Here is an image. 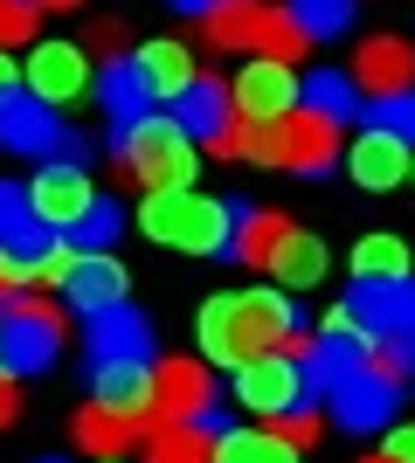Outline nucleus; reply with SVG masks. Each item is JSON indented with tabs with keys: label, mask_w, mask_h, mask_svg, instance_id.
<instances>
[{
	"label": "nucleus",
	"mask_w": 415,
	"mask_h": 463,
	"mask_svg": "<svg viewBox=\"0 0 415 463\" xmlns=\"http://www.w3.org/2000/svg\"><path fill=\"white\" fill-rule=\"evenodd\" d=\"M111 159H118V180L125 187H194V166H201V138L180 125L174 111H146L132 125L111 132Z\"/></svg>",
	"instance_id": "nucleus-1"
},
{
	"label": "nucleus",
	"mask_w": 415,
	"mask_h": 463,
	"mask_svg": "<svg viewBox=\"0 0 415 463\" xmlns=\"http://www.w3.org/2000/svg\"><path fill=\"white\" fill-rule=\"evenodd\" d=\"M138 229L153 242H166V250H187V256H229L236 201H215V194H194V187H159L138 201Z\"/></svg>",
	"instance_id": "nucleus-2"
},
{
	"label": "nucleus",
	"mask_w": 415,
	"mask_h": 463,
	"mask_svg": "<svg viewBox=\"0 0 415 463\" xmlns=\"http://www.w3.org/2000/svg\"><path fill=\"white\" fill-rule=\"evenodd\" d=\"M201 42L208 49H242V56H277V62H297L312 56V28L277 7V0H222L215 14H201Z\"/></svg>",
	"instance_id": "nucleus-3"
},
{
	"label": "nucleus",
	"mask_w": 415,
	"mask_h": 463,
	"mask_svg": "<svg viewBox=\"0 0 415 463\" xmlns=\"http://www.w3.org/2000/svg\"><path fill=\"white\" fill-rule=\"evenodd\" d=\"M0 311H7V326H0V367L14 381L21 373H42L62 353V305H49L35 284H21Z\"/></svg>",
	"instance_id": "nucleus-4"
},
{
	"label": "nucleus",
	"mask_w": 415,
	"mask_h": 463,
	"mask_svg": "<svg viewBox=\"0 0 415 463\" xmlns=\"http://www.w3.org/2000/svg\"><path fill=\"white\" fill-rule=\"evenodd\" d=\"M21 83H28L42 104L70 111V104H83V90H98V70H90V49H83V42H28Z\"/></svg>",
	"instance_id": "nucleus-5"
},
{
	"label": "nucleus",
	"mask_w": 415,
	"mask_h": 463,
	"mask_svg": "<svg viewBox=\"0 0 415 463\" xmlns=\"http://www.w3.org/2000/svg\"><path fill=\"white\" fill-rule=\"evenodd\" d=\"M153 408L159 422H215L222 415V387L208 373V360H159L153 367Z\"/></svg>",
	"instance_id": "nucleus-6"
},
{
	"label": "nucleus",
	"mask_w": 415,
	"mask_h": 463,
	"mask_svg": "<svg viewBox=\"0 0 415 463\" xmlns=\"http://www.w3.org/2000/svg\"><path fill=\"white\" fill-rule=\"evenodd\" d=\"M70 146V125L56 118V104H42L28 83L0 97V153H21V159H56Z\"/></svg>",
	"instance_id": "nucleus-7"
},
{
	"label": "nucleus",
	"mask_w": 415,
	"mask_h": 463,
	"mask_svg": "<svg viewBox=\"0 0 415 463\" xmlns=\"http://www.w3.org/2000/svg\"><path fill=\"white\" fill-rule=\"evenodd\" d=\"M236 402L250 415H284V408L312 402V381H305V360L297 353H257L250 367H236Z\"/></svg>",
	"instance_id": "nucleus-8"
},
{
	"label": "nucleus",
	"mask_w": 415,
	"mask_h": 463,
	"mask_svg": "<svg viewBox=\"0 0 415 463\" xmlns=\"http://www.w3.org/2000/svg\"><path fill=\"white\" fill-rule=\"evenodd\" d=\"M28 208L49 222V229H77L83 214L98 208V187H90V166L83 159H42V174L28 180Z\"/></svg>",
	"instance_id": "nucleus-9"
},
{
	"label": "nucleus",
	"mask_w": 415,
	"mask_h": 463,
	"mask_svg": "<svg viewBox=\"0 0 415 463\" xmlns=\"http://www.w3.org/2000/svg\"><path fill=\"white\" fill-rule=\"evenodd\" d=\"M236 90V111L242 118H263V125H284V118L305 104V83H297L291 62H277V56H250L242 62V77L229 83Z\"/></svg>",
	"instance_id": "nucleus-10"
},
{
	"label": "nucleus",
	"mask_w": 415,
	"mask_h": 463,
	"mask_svg": "<svg viewBox=\"0 0 415 463\" xmlns=\"http://www.w3.org/2000/svg\"><path fill=\"white\" fill-rule=\"evenodd\" d=\"M263 353L257 326H250V311H242V290H222L201 305V360L208 367H250Z\"/></svg>",
	"instance_id": "nucleus-11"
},
{
	"label": "nucleus",
	"mask_w": 415,
	"mask_h": 463,
	"mask_svg": "<svg viewBox=\"0 0 415 463\" xmlns=\"http://www.w3.org/2000/svg\"><path fill=\"white\" fill-rule=\"evenodd\" d=\"M401 394H409V387H395L388 373H374V367H360V373H346V381L325 394V408H333L339 429L367 436V429H388V422H395V402H401Z\"/></svg>",
	"instance_id": "nucleus-12"
},
{
	"label": "nucleus",
	"mask_w": 415,
	"mask_h": 463,
	"mask_svg": "<svg viewBox=\"0 0 415 463\" xmlns=\"http://www.w3.org/2000/svg\"><path fill=\"white\" fill-rule=\"evenodd\" d=\"M409 166H415V138L388 132V125H360V138L346 146V174H354L367 194L401 187V180H409Z\"/></svg>",
	"instance_id": "nucleus-13"
},
{
	"label": "nucleus",
	"mask_w": 415,
	"mask_h": 463,
	"mask_svg": "<svg viewBox=\"0 0 415 463\" xmlns=\"http://www.w3.org/2000/svg\"><path fill=\"white\" fill-rule=\"evenodd\" d=\"M174 118L201 138V146H208V153H222V138L236 132V118H242V111H236V90H229L222 77H208V70H201V77L174 97Z\"/></svg>",
	"instance_id": "nucleus-14"
},
{
	"label": "nucleus",
	"mask_w": 415,
	"mask_h": 463,
	"mask_svg": "<svg viewBox=\"0 0 415 463\" xmlns=\"http://www.w3.org/2000/svg\"><path fill=\"white\" fill-rule=\"evenodd\" d=\"M339 159V125L325 111H291L284 125H277V166H291V174H325Z\"/></svg>",
	"instance_id": "nucleus-15"
},
{
	"label": "nucleus",
	"mask_w": 415,
	"mask_h": 463,
	"mask_svg": "<svg viewBox=\"0 0 415 463\" xmlns=\"http://www.w3.org/2000/svg\"><path fill=\"white\" fill-rule=\"evenodd\" d=\"M346 70H354V83L367 97H395V90H415V49L401 35H367L354 49V62H346Z\"/></svg>",
	"instance_id": "nucleus-16"
},
{
	"label": "nucleus",
	"mask_w": 415,
	"mask_h": 463,
	"mask_svg": "<svg viewBox=\"0 0 415 463\" xmlns=\"http://www.w3.org/2000/svg\"><path fill=\"white\" fill-rule=\"evenodd\" d=\"M346 305L360 311V326L374 339H415V277H395V284H354Z\"/></svg>",
	"instance_id": "nucleus-17"
},
{
	"label": "nucleus",
	"mask_w": 415,
	"mask_h": 463,
	"mask_svg": "<svg viewBox=\"0 0 415 463\" xmlns=\"http://www.w3.org/2000/svg\"><path fill=\"white\" fill-rule=\"evenodd\" d=\"M104 104V111H111V132H118V125H132V118H146L159 104L153 97V83H146V70H138V56H111L98 70V90H90Z\"/></svg>",
	"instance_id": "nucleus-18"
},
{
	"label": "nucleus",
	"mask_w": 415,
	"mask_h": 463,
	"mask_svg": "<svg viewBox=\"0 0 415 463\" xmlns=\"http://www.w3.org/2000/svg\"><path fill=\"white\" fill-rule=\"evenodd\" d=\"M62 290H70V305H77L83 318H98V311L125 305V270H118V256H111V250H83Z\"/></svg>",
	"instance_id": "nucleus-19"
},
{
	"label": "nucleus",
	"mask_w": 415,
	"mask_h": 463,
	"mask_svg": "<svg viewBox=\"0 0 415 463\" xmlns=\"http://www.w3.org/2000/svg\"><path fill=\"white\" fill-rule=\"evenodd\" d=\"M98 402H104V408H125V415H138L146 429H159L153 367H146V360H98Z\"/></svg>",
	"instance_id": "nucleus-20"
},
{
	"label": "nucleus",
	"mask_w": 415,
	"mask_h": 463,
	"mask_svg": "<svg viewBox=\"0 0 415 463\" xmlns=\"http://www.w3.org/2000/svg\"><path fill=\"white\" fill-rule=\"evenodd\" d=\"M153 429L138 422V415H125V408H104V402H90V408H77V443L90 449V457H125L132 443H146Z\"/></svg>",
	"instance_id": "nucleus-21"
},
{
	"label": "nucleus",
	"mask_w": 415,
	"mask_h": 463,
	"mask_svg": "<svg viewBox=\"0 0 415 463\" xmlns=\"http://www.w3.org/2000/svg\"><path fill=\"white\" fill-rule=\"evenodd\" d=\"M284 229H291V214L277 208H242L236 201V242H229V263H242V270H270L277 242H284Z\"/></svg>",
	"instance_id": "nucleus-22"
},
{
	"label": "nucleus",
	"mask_w": 415,
	"mask_h": 463,
	"mask_svg": "<svg viewBox=\"0 0 415 463\" xmlns=\"http://www.w3.org/2000/svg\"><path fill=\"white\" fill-rule=\"evenodd\" d=\"M222 422H159L146 436V463H215Z\"/></svg>",
	"instance_id": "nucleus-23"
},
{
	"label": "nucleus",
	"mask_w": 415,
	"mask_h": 463,
	"mask_svg": "<svg viewBox=\"0 0 415 463\" xmlns=\"http://www.w3.org/2000/svg\"><path fill=\"white\" fill-rule=\"evenodd\" d=\"M90 353H98V360H146V353H153V326H146L132 305H111V311L90 318Z\"/></svg>",
	"instance_id": "nucleus-24"
},
{
	"label": "nucleus",
	"mask_w": 415,
	"mask_h": 463,
	"mask_svg": "<svg viewBox=\"0 0 415 463\" xmlns=\"http://www.w3.org/2000/svg\"><path fill=\"white\" fill-rule=\"evenodd\" d=\"M270 277L284 290H312L318 277H325V242H318V235H305L291 222V229H284V242H277V256H270Z\"/></svg>",
	"instance_id": "nucleus-25"
},
{
	"label": "nucleus",
	"mask_w": 415,
	"mask_h": 463,
	"mask_svg": "<svg viewBox=\"0 0 415 463\" xmlns=\"http://www.w3.org/2000/svg\"><path fill=\"white\" fill-rule=\"evenodd\" d=\"M305 104H312V111H325L333 125L367 118V90L354 83V70H312V77H305Z\"/></svg>",
	"instance_id": "nucleus-26"
},
{
	"label": "nucleus",
	"mask_w": 415,
	"mask_h": 463,
	"mask_svg": "<svg viewBox=\"0 0 415 463\" xmlns=\"http://www.w3.org/2000/svg\"><path fill=\"white\" fill-rule=\"evenodd\" d=\"M138 70H146V83H153V97H180L201 77L187 42H146V49H138Z\"/></svg>",
	"instance_id": "nucleus-27"
},
{
	"label": "nucleus",
	"mask_w": 415,
	"mask_h": 463,
	"mask_svg": "<svg viewBox=\"0 0 415 463\" xmlns=\"http://www.w3.org/2000/svg\"><path fill=\"white\" fill-rule=\"evenodd\" d=\"M409 277V242L401 235H360L354 242V284H395Z\"/></svg>",
	"instance_id": "nucleus-28"
},
{
	"label": "nucleus",
	"mask_w": 415,
	"mask_h": 463,
	"mask_svg": "<svg viewBox=\"0 0 415 463\" xmlns=\"http://www.w3.org/2000/svg\"><path fill=\"white\" fill-rule=\"evenodd\" d=\"M215 463H297V443H284L277 429H229Z\"/></svg>",
	"instance_id": "nucleus-29"
},
{
	"label": "nucleus",
	"mask_w": 415,
	"mask_h": 463,
	"mask_svg": "<svg viewBox=\"0 0 415 463\" xmlns=\"http://www.w3.org/2000/svg\"><path fill=\"white\" fill-rule=\"evenodd\" d=\"M222 159H257V166H277V125H263V118H236V132L222 138Z\"/></svg>",
	"instance_id": "nucleus-30"
},
{
	"label": "nucleus",
	"mask_w": 415,
	"mask_h": 463,
	"mask_svg": "<svg viewBox=\"0 0 415 463\" xmlns=\"http://www.w3.org/2000/svg\"><path fill=\"white\" fill-rule=\"evenodd\" d=\"M118 235H125V214H118V201H98V208H90V214L77 222V229H70V242H77V250H111Z\"/></svg>",
	"instance_id": "nucleus-31"
},
{
	"label": "nucleus",
	"mask_w": 415,
	"mask_h": 463,
	"mask_svg": "<svg viewBox=\"0 0 415 463\" xmlns=\"http://www.w3.org/2000/svg\"><path fill=\"white\" fill-rule=\"evenodd\" d=\"M291 14L305 21L318 42H333V35H346V21H354V0H291Z\"/></svg>",
	"instance_id": "nucleus-32"
},
{
	"label": "nucleus",
	"mask_w": 415,
	"mask_h": 463,
	"mask_svg": "<svg viewBox=\"0 0 415 463\" xmlns=\"http://www.w3.org/2000/svg\"><path fill=\"white\" fill-rule=\"evenodd\" d=\"M270 429L284 436V443L312 449L318 436H325V408H318V402H305V408H284V415H270Z\"/></svg>",
	"instance_id": "nucleus-33"
},
{
	"label": "nucleus",
	"mask_w": 415,
	"mask_h": 463,
	"mask_svg": "<svg viewBox=\"0 0 415 463\" xmlns=\"http://www.w3.org/2000/svg\"><path fill=\"white\" fill-rule=\"evenodd\" d=\"M367 367H374V373H388L395 387H415V339H374Z\"/></svg>",
	"instance_id": "nucleus-34"
},
{
	"label": "nucleus",
	"mask_w": 415,
	"mask_h": 463,
	"mask_svg": "<svg viewBox=\"0 0 415 463\" xmlns=\"http://www.w3.org/2000/svg\"><path fill=\"white\" fill-rule=\"evenodd\" d=\"M360 125H388V132L415 138V90H395V97H367V118Z\"/></svg>",
	"instance_id": "nucleus-35"
},
{
	"label": "nucleus",
	"mask_w": 415,
	"mask_h": 463,
	"mask_svg": "<svg viewBox=\"0 0 415 463\" xmlns=\"http://www.w3.org/2000/svg\"><path fill=\"white\" fill-rule=\"evenodd\" d=\"M35 28H42V7H35V0H0V49L35 42Z\"/></svg>",
	"instance_id": "nucleus-36"
},
{
	"label": "nucleus",
	"mask_w": 415,
	"mask_h": 463,
	"mask_svg": "<svg viewBox=\"0 0 415 463\" xmlns=\"http://www.w3.org/2000/svg\"><path fill=\"white\" fill-rule=\"evenodd\" d=\"M28 214H35V208H28V187H14V180H0V235L14 229V222H28Z\"/></svg>",
	"instance_id": "nucleus-37"
},
{
	"label": "nucleus",
	"mask_w": 415,
	"mask_h": 463,
	"mask_svg": "<svg viewBox=\"0 0 415 463\" xmlns=\"http://www.w3.org/2000/svg\"><path fill=\"white\" fill-rule=\"evenodd\" d=\"M118 42H125V28H118V21H98V28L83 35V49H90V56H111Z\"/></svg>",
	"instance_id": "nucleus-38"
},
{
	"label": "nucleus",
	"mask_w": 415,
	"mask_h": 463,
	"mask_svg": "<svg viewBox=\"0 0 415 463\" xmlns=\"http://www.w3.org/2000/svg\"><path fill=\"white\" fill-rule=\"evenodd\" d=\"M21 415V387H14V373H0V429Z\"/></svg>",
	"instance_id": "nucleus-39"
},
{
	"label": "nucleus",
	"mask_w": 415,
	"mask_h": 463,
	"mask_svg": "<svg viewBox=\"0 0 415 463\" xmlns=\"http://www.w3.org/2000/svg\"><path fill=\"white\" fill-rule=\"evenodd\" d=\"M388 457H395V463H415V429H395V436H388Z\"/></svg>",
	"instance_id": "nucleus-40"
},
{
	"label": "nucleus",
	"mask_w": 415,
	"mask_h": 463,
	"mask_svg": "<svg viewBox=\"0 0 415 463\" xmlns=\"http://www.w3.org/2000/svg\"><path fill=\"white\" fill-rule=\"evenodd\" d=\"M14 290H21V270H14V263H7V256H0V305H7Z\"/></svg>",
	"instance_id": "nucleus-41"
},
{
	"label": "nucleus",
	"mask_w": 415,
	"mask_h": 463,
	"mask_svg": "<svg viewBox=\"0 0 415 463\" xmlns=\"http://www.w3.org/2000/svg\"><path fill=\"white\" fill-rule=\"evenodd\" d=\"M7 90H21V70H14V56L0 49V97H7Z\"/></svg>",
	"instance_id": "nucleus-42"
},
{
	"label": "nucleus",
	"mask_w": 415,
	"mask_h": 463,
	"mask_svg": "<svg viewBox=\"0 0 415 463\" xmlns=\"http://www.w3.org/2000/svg\"><path fill=\"white\" fill-rule=\"evenodd\" d=\"M174 7H180V14H194V21H201V14H215L222 0H174Z\"/></svg>",
	"instance_id": "nucleus-43"
},
{
	"label": "nucleus",
	"mask_w": 415,
	"mask_h": 463,
	"mask_svg": "<svg viewBox=\"0 0 415 463\" xmlns=\"http://www.w3.org/2000/svg\"><path fill=\"white\" fill-rule=\"evenodd\" d=\"M35 7H42V14H49V7H83V0H35Z\"/></svg>",
	"instance_id": "nucleus-44"
},
{
	"label": "nucleus",
	"mask_w": 415,
	"mask_h": 463,
	"mask_svg": "<svg viewBox=\"0 0 415 463\" xmlns=\"http://www.w3.org/2000/svg\"><path fill=\"white\" fill-rule=\"evenodd\" d=\"M360 463H395V457H388V449H381V457H360Z\"/></svg>",
	"instance_id": "nucleus-45"
},
{
	"label": "nucleus",
	"mask_w": 415,
	"mask_h": 463,
	"mask_svg": "<svg viewBox=\"0 0 415 463\" xmlns=\"http://www.w3.org/2000/svg\"><path fill=\"white\" fill-rule=\"evenodd\" d=\"M98 463H125V457H98Z\"/></svg>",
	"instance_id": "nucleus-46"
},
{
	"label": "nucleus",
	"mask_w": 415,
	"mask_h": 463,
	"mask_svg": "<svg viewBox=\"0 0 415 463\" xmlns=\"http://www.w3.org/2000/svg\"><path fill=\"white\" fill-rule=\"evenodd\" d=\"M42 463H62V457H42Z\"/></svg>",
	"instance_id": "nucleus-47"
},
{
	"label": "nucleus",
	"mask_w": 415,
	"mask_h": 463,
	"mask_svg": "<svg viewBox=\"0 0 415 463\" xmlns=\"http://www.w3.org/2000/svg\"><path fill=\"white\" fill-rule=\"evenodd\" d=\"M409 180H415V166H409Z\"/></svg>",
	"instance_id": "nucleus-48"
},
{
	"label": "nucleus",
	"mask_w": 415,
	"mask_h": 463,
	"mask_svg": "<svg viewBox=\"0 0 415 463\" xmlns=\"http://www.w3.org/2000/svg\"><path fill=\"white\" fill-rule=\"evenodd\" d=\"M0 373H7V367H0Z\"/></svg>",
	"instance_id": "nucleus-49"
}]
</instances>
